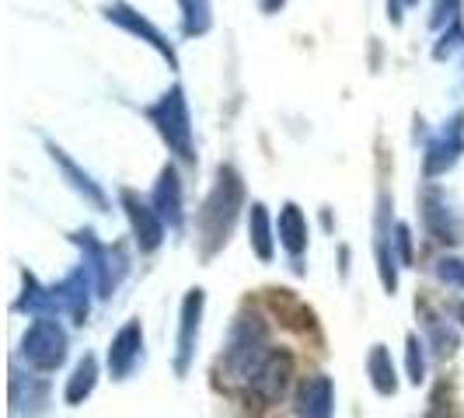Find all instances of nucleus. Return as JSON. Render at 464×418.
I'll use <instances>...</instances> for the list:
<instances>
[{
    "mask_svg": "<svg viewBox=\"0 0 464 418\" xmlns=\"http://www.w3.org/2000/svg\"><path fill=\"white\" fill-rule=\"evenodd\" d=\"M371 373H373V387L381 391V394H395V370H392V363H388V356L377 348L371 359Z\"/></svg>",
    "mask_w": 464,
    "mask_h": 418,
    "instance_id": "6",
    "label": "nucleus"
},
{
    "mask_svg": "<svg viewBox=\"0 0 464 418\" xmlns=\"http://www.w3.org/2000/svg\"><path fill=\"white\" fill-rule=\"evenodd\" d=\"M92 387H94V359H84V363L73 370V376H70L67 401L70 404H81L84 397L92 394Z\"/></svg>",
    "mask_w": 464,
    "mask_h": 418,
    "instance_id": "5",
    "label": "nucleus"
},
{
    "mask_svg": "<svg viewBox=\"0 0 464 418\" xmlns=\"http://www.w3.org/2000/svg\"><path fill=\"white\" fill-rule=\"evenodd\" d=\"M24 356L39 366V370H53V366H60V359H63V335L60 331H53V328H35L28 338H24Z\"/></svg>",
    "mask_w": 464,
    "mask_h": 418,
    "instance_id": "3",
    "label": "nucleus"
},
{
    "mask_svg": "<svg viewBox=\"0 0 464 418\" xmlns=\"http://www.w3.org/2000/svg\"><path fill=\"white\" fill-rule=\"evenodd\" d=\"M137 348H140L137 328H126V331L119 335V342H116V348H112V356H109V366H112V373H116V376H122V373L130 370V363H133Z\"/></svg>",
    "mask_w": 464,
    "mask_h": 418,
    "instance_id": "4",
    "label": "nucleus"
},
{
    "mask_svg": "<svg viewBox=\"0 0 464 418\" xmlns=\"http://www.w3.org/2000/svg\"><path fill=\"white\" fill-rule=\"evenodd\" d=\"M426 418H458V412L450 408V401H443V391H437V394H433V401H430V412H426Z\"/></svg>",
    "mask_w": 464,
    "mask_h": 418,
    "instance_id": "7",
    "label": "nucleus"
},
{
    "mask_svg": "<svg viewBox=\"0 0 464 418\" xmlns=\"http://www.w3.org/2000/svg\"><path fill=\"white\" fill-rule=\"evenodd\" d=\"M409 370H412V384H419L422 380V359L416 352V342H412V352H409Z\"/></svg>",
    "mask_w": 464,
    "mask_h": 418,
    "instance_id": "8",
    "label": "nucleus"
},
{
    "mask_svg": "<svg viewBox=\"0 0 464 418\" xmlns=\"http://www.w3.org/2000/svg\"><path fill=\"white\" fill-rule=\"evenodd\" d=\"M290 370H294V363H290V356H269L262 366L256 370L252 376V394L258 397V404H276L279 397L286 394V384H290Z\"/></svg>",
    "mask_w": 464,
    "mask_h": 418,
    "instance_id": "1",
    "label": "nucleus"
},
{
    "mask_svg": "<svg viewBox=\"0 0 464 418\" xmlns=\"http://www.w3.org/2000/svg\"><path fill=\"white\" fill-rule=\"evenodd\" d=\"M335 391L328 376H307L297 391V418H332Z\"/></svg>",
    "mask_w": 464,
    "mask_h": 418,
    "instance_id": "2",
    "label": "nucleus"
}]
</instances>
